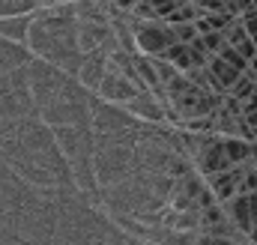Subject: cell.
Returning <instances> with one entry per match:
<instances>
[{
    "label": "cell",
    "instance_id": "6da1fadb",
    "mask_svg": "<svg viewBox=\"0 0 257 245\" xmlns=\"http://www.w3.org/2000/svg\"><path fill=\"white\" fill-rule=\"evenodd\" d=\"M27 48L33 51V57L51 60L60 69H66L69 75H78V69L84 63V51L78 42L75 0L72 3H48V6H39L33 12Z\"/></svg>",
    "mask_w": 257,
    "mask_h": 245
},
{
    "label": "cell",
    "instance_id": "7a4b0ae2",
    "mask_svg": "<svg viewBox=\"0 0 257 245\" xmlns=\"http://www.w3.org/2000/svg\"><path fill=\"white\" fill-rule=\"evenodd\" d=\"M54 135H57V144L63 150L78 188L87 191V194H102V185H99V177H96V165H93V156H96V132H93V126H57Z\"/></svg>",
    "mask_w": 257,
    "mask_h": 245
},
{
    "label": "cell",
    "instance_id": "3957f363",
    "mask_svg": "<svg viewBox=\"0 0 257 245\" xmlns=\"http://www.w3.org/2000/svg\"><path fill=\"white\" fill-rule=\"evenodd\" d=\"M138 132H141V126L138 129H128V132H114V135H96L93 165H96V177H99V185L102 188L126 180L128 174L135 171Z\"/></svg>",
    "mask_w": 257,
    "mask_h": 245
},
{
    "label": "cell",
    "instance_id": "277c9868",
    "mask_svg": "<svg viewBox=\"0 0 257 245\" xmlns=\"http://www.w3.org/2000/svg\"><path fill=\"white\" fill-rule=\"evenodd\" d=\"M27 72H30V93H33V102H36V114L63 93V87L72 78L57 63L42 60V57H33L30 66H27Z\"/></svg>",
    "mask_w": 257,
    "mask_h": 245
},
{
    "label": "cell",
    "instance_id": "5b68a950",
    "mask_svg": "<svg viewBox=\"0 0 257 245\" xmlns=\"http://www.w3.org/2000/svg\"><path fill=\"white\" fill-rule=\"evenodd\" d=\"M132 30H135L138 51H144L150 57H162L177 42L174 24L171 21H162V18H135L132 15Z\"/></svg>",
    "mask_w": 257,
    "mask_h": 245
},
{
    "label": "cell",
    "instance_id": "8992f818",
    "mask_svg": "<svg viewBox=\"0 0 257 245\" xmlns=\"http://www.w3.org/2000/svg\"><path fill=\"white\" fill-rule=\"evenodd\" d=\"M93 132L96 135H114V132H128V129H138L141 120L128 111L126 105L120 102H108L102 96H93Z\"/></svg>",
    "mask_w": 257,
    "mask_h": 245
},
{
    "label": "cell",
    "instance_id": "52a82bcc",
    "mask_svg": "<svg viewBox=\"0 0 257 245\" xmlns=\"http://www.w3.org/2000/svg\"><path fill=\"white\" fill-rule=\"evenodd\" d=\"M138 90H144V87H138L135 78H128L126 72H123L117 63H111V57H108V69H105V78H102L96 96H102V99H108V102H120V105H126Z\"/></svg>",
    "mask_w": 257,
    "mask_h": 245
},
{
    "label": "cell",
    "instance_id": "ba28073f",
    "mask_svg": "<svg viewBox=\"0 0 257 245\" xmlns=\"http://www.w3.org/2000/svg\"><path fill=\"white\" fill-rule=\"evenodd\" d=\"M126 108L141 122H168V102H165V96H159L150 87L147 90H138L126 102Z\"/></svg>",
    "mask_w": 257,
    "mask_h": 245
},
{
    "label": "cell",
    "instance_id": "9c48e42d",
    "mask_svg": "<svg viewBox=\"0 0 257 245\" xmlns=\"http://www.w3.org/2000/svg\"><path fill=\"white\" fill-rule=\"evenodd\" d=\"M108 57H111L108 48H96V51H87V54H84V63H81V69H78V81H81L84 87H90L93 93L99 90V84H102V78H105Z\"/></svg>",
    "mask_w": 257,
    "mask_h": 245
},
{
    "label": "cell",
    "instance_id": "30bf717a",
    "mask_svg": "<svg viewBox=\"0 0 257 245\" xmlns=\"http://www.w3.org/2000/svg\"><path fill=\"white\" fill-rule=\"evenodd\" d=\"M206 69H209V75H212V90H215V93H227V90L236 84V78L245 72V69L227 63L221 54H212L209 63H206Z\"/></svg>",
    "mask_w": 257,
    "mask_h": 245
},
{
    "label": "cell",
    "instance_id": "8fae6325",
    "mask_svg": "<svg viewBox=\"0 0 257 245\" xmlns=\"http://www.w3.org/2000/svg\"><path fill=\"white\" fill-rule=\"evenodd\" d=\"M224 212H227V218L248 236V230L254 227V218H251V206H248V194H233L230 200H224Z\"/></svg>",
    "mask_w": 257,
    "mask_h": 245
},
{
    "label": "cell",
    "instance_id": "7c38bea8",
    "mask_svg": "<svg viewBox=\"0 0 257 245\" xmlns=\"http://www.w3.org/2000/svg\"><path fill=\"white\" fill-rule=\"evenodd\" d=\"M30 24H33V12H18V15H0V36L24 42L30 36Z\"/></svg>",
    "mask_w": 257,
    "mask_h": 245
},
{
    "label": "cell",
    "instance_id": "4fadbf2b",
    "mask_svg": "<svg viewBox=\"0 0 257 245\" xmlns=\"http://www.w3.org/2000/svg\"><path fill=\"white\" fill-rule=\"evenodd\" d=\"M251 191H257V171H254V165H248V168H245V174L239 177V194H251Z\"/></svg>",
    "mask_w": 257,
    "mask_h": 245
},
{
    "label": "cell",
    "instance_id": "5bb4252c",
    "mask_svg": "<svg viewBox=\"0 0 257 245\" xmlns=\"http://www.w3.org/2000/svg\"><path fill=\"white\" fill-rule=\"evenodd\" d=\"M200 36H203V42H206V48H209L212 54H218L221 45L227 42V39H224V30H209V33H200Z\"/></svg>",
    "mask_w": 257,
    "mask_h": 245
},
{
    "label": "cell",
    "instance_id": "9a60e30c",
    "mask_svg": "<svg viewBox=\"0 0 257 245\" xmlns=\"http://www.w3.org/2000/svg\"><path fill=\"white\" fill-rule=\"evenodd\" d=\"M239 18H242L245 30H248V33H251V36L257 39V6H251V9H245V12H242Z\"/></svg>",
    "mask_w": 257,
    "mask_h": 245
},
{
    "label": "cell",
    "instance_id": "2e32d148",
    "mask_svg": "<svg viewBox=\"0 0 257 245\" xmlns=\"http://www.w3.org/2000/svg\"><path fill=\"white\" fill-rule=\"evenodd\" d=\"M245 122H248V129H251V141H257V108L245 114Z\"/></svg>",
    "mask_w": 257,
    "mask_h": 245
},
{
    "label": "cell",
    "instance_id": "e0dca14e",
    "mask_svg": "<svg viewBox=\"0 0 257 245\" xmlns=\"http://www.w3.org/2000/svg\"><path fill=\"white\" fill-rule=\"evenodd\" d=\"M248 206H251V218H254V224H257V191L248 194Z\"/></svg>",
    "mask_w": 257,
    "mask_h": 245
},
{
    "label": "cell",
    "instance_id": "ac0fdd59",
    "mask_svg": "<svg viewBox=\"0 0 257 245\" xmlns=\"http://www.w3.org/2000/svg\"><path fill=\"white\" fill-rule=\"evenodd\" d=\"M248 242H257V224L248 230Z\"/></svg>",
    "mask_w": 257,
    "mask_h": 245
}]
</instances>
